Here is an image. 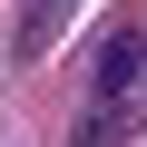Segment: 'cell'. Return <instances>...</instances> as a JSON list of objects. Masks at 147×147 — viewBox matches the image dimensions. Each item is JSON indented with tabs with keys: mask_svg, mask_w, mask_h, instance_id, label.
I'll return each instance as SVG.
<instances>
[{
	"mask_svg": "<svg viewBox=\"0 0 147 147\" xmlns=\"http://www.w3.org/2000/svg\"><path fill=\"white\" fill-rule=\"evenodd\" d=\"M137 79H147V30H108V49H98V108H137Z\"/></svg>",
	"mask_w": 147,
	"mask_h": 147,
	"instance_id": "1",
	"label": "cell"
},
{
	"mask_svg": "<svg viewBox=\"0 0 147 147\" xmlns=\"http://www.w3.org/2000/svg\"><path fill=\"white\" fill-rule=\"evenodd\" d=\"M127 137V108H98V118H79V147H118Z\"/></svg>",
	"mask_w": 147,
	"mask_h": 147,
	"instance_id": "2",
	"label": "cell"
},
{
	"mask_svg": "<svg viewBox=\"0 0 147 147\" xmlns=\"http://www.w3.org/2000/svg\"><path fill=\"white\" fill-rule=\"evenodd\" d=\"M59 10H69V0H30V30H20V49H49V30H59Z\"/></svg>",
	"mask_w": 147,
	"mask_h": 147,
	"instance_id": "3",
	"label": "cell"
}]
</instances>
